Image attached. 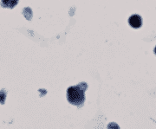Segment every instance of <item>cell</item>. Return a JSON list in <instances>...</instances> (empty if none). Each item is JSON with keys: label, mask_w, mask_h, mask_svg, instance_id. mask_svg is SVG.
<instances>
[{"label": "cell", "mask_w": 156, "mask_h": 129, "mask_svg": "<svg viewBox=\"0 0 156 129\" xmlns=\"http://www.w3.org/2000/svg\"><path fill=\"white\" fill-rule=\"evenodd\" d=\"M87 89V84L85 82H82L76 86H73L69 88L67 90V99L72 105L81 107L83 105L85 101L84 92Z\"/></svg>", "instance_id": "6da1fadb"}, {"label": "cell", "mask_w": 156, "mask_h": 129, "mask_svg": "<svg viewBox=\"0 0 156 129\" xmlns=\"http://www.w3.org/2000/svg\"><path fill=\"white\" fill-rule=\"evenodd\" d=\"M128 23L134 29L140 28L142 24V19L140 17L139 15H133L129 17L128 19Z\"/></svg>", "instance_id": "7a4b0ae2"}, {"label": "cell", "mask_w": 156, "mask_h": 129, "mask_svg": "<svg viewBox=\"0 0 156 129\" xmlns=\"http://www.w3.org/2000/svg\"><path fill=\"white\" fill-rule=\"evenodd\" d=\"M18 3V0H1V5L5 8H14Z\"/></svg>", "instance_id": "3957f363"}, {"label": "cell", "mask_w": 156, "mask_h": 129, "mask_svg": "<svg viewBox=\"0 0 156 129\" xmlns=\"http://www.w3.org/2000/svg\"><path fill=\"white\" fill-rule=\"evenodd\" d=\"M6 94L5 91H0V103H4L5 102V100Z\"/></svg>", "instance_id": "277c9868"}, {"label": "cell", "mask_w": 156, "mask_h": 129, "mask_svg": "<svg viewBox=\"0 0 156 129\" xmlns=\"http://www.w3.org/2000/svg\"><path fill=\"white\" fill-rule=\"evenodd\" d=\"M154 53L156 54V47H155V49H154Z\"/></svg>", "instance_id": "5b68a950"}]
</instances>
